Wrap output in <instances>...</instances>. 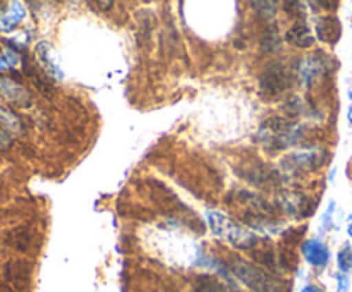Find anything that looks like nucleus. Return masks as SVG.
<instances>
[{
    "mask_svg": "<svg viewBox=\"0 0 352 292\" xmlns=\"http://www.w3.org/2000/svg\"><path fill=\"white\" fill-rule=\"evenodd\" d=\"M261 146L270 153L298 146L305 137V126L292 119L284 117H270L260 126L256 134Z\"/></svg>",
    "mask_w": 352,
    "mask_h": 292,
    "instance_id": "obj_1",
    "label": "nucleus"
},
{
    "mask_svg": "<svg viewBox=\"0 0 352 292\" xmlns=\"http://www.w3.org/2000/svg\"><path fill=\"white\" fill-rule=\"evenodd\" d=\"M229 270L237 280L243 282L253 292H284V282L277 275L243 258L230 260Z\"/></svg>",
    "mask_w": 352,
    "mask_h": 292,
    "instance_id": "obj_2",
    "label": "nucleus"
},
{
    "mask_svg": "<svg viewBox=\"0 0 352 292\" xmlns=\"http://www.w3.org/2000/svg\"><path fill=\"white\" fill-rule=\"evenodd\" d=\"M206 220H208L215 236L222 237L223 240L232 244L237 249H253L258 244V237L251 230H248L246 227L237 223L236 220L229 218L223 213L212 210V212L206 213Z\"/></svg>",
    "mask_w": 352,
    "mask_h": 292,
    "instance_id": "obj_3",
    "label": "nucleus"
},
{
    "mask_svg": "<svg viewBox=\"0 0 352 292\" xmlns=\"http://www.w3.org/2000/svg\"><path fill=\"white\" fill-rule=\"evenodd\" d=\"M292 74L282 62H270L260 72L258 93L263 100H277L292 86Z\"/></svg>",
    "mask_w": 352,
    "mask_h": 292,
    "instance_id": "obj_4",
    "label": "nucleus"
},
{
    "mask_svg": "<svg viewBox=\"0 0 352 292\" xmlns=\"http://www.w3.org/2000/svg\"><path fill=\"white\" fill-rule=\"evenodd\" d=\"M333 67H336V62L330 58V55L323 54V52H316V54L308 55L301 62V65H299V76H301V81L306 86H311L316 79L330 74Z\"/></svg>",
    "mask_w": 352,
    "mask_h": 292,
    "instance_id": "obj_5",
    "label": "nucleus"
},
{
    "mask_svg": "<svg viewBox=\"0 0 352 292\" xmlns=\"http://www.w3.org/2000/svg\"><path fill=\"white\" fill-rule=\"evenodd\" d=\"M327 151L318 150V148H313V150H301L296 151V153L287 155L284 158V167L285 170L291 172H311L316 168L322 167L325 164Z\"/></svg>",
    "mask_w": 352,
    "mask_h": 292,
    "instance_id": "obj_6",
    "label": "nucleus"
},
{
    "mask_svg": "<svg viewBox=\"0 0 352 292\" xmlns=\"http://www.w3.org/2000/svg\"><path fill=\"white\" fill-rule=\"evenodd\" d=\"M34 57L40 67L43 69L45 74L55 81H62L64 79V69H62L60 55H58L57 48L50 43V41H38L34 47Z\"/></svg>",
    "mask_w": 352,
    "mask_h": 292,
    "instance_id": "obj_7",
    "label": "nucleus"
},
{
    "mask_svg": "<svg viewBox=\"0 0 352 292\" xmlns=\"http://www.w3.org/2000/svg\"><path fill=\"white\" fill-rule=\"evenodd\" d=\"M277 206L284 213L294 216V218H305V216L311 215L316 203L306 194H302V192L284 191L282 194H278Z\"/></svg>",
    "mask_w": 352,
    "mask_h": 292,
    "instance_id": "obj_8",
    "label": "nucleus"
},
{
    "mask_svg": "<svg viewBox=\"0 0 352 292\" xmlns=\"http://www.w3.org/2000/svg\"><path fill=\"white\" fill-rule=\"evenodd\" d=\"M0 96L7 103H12L16 106H30L31 102H33L31 93L24 86H21L19 82L12 81L9 78H0Z\"/></svg>",
    "mask_w": 352,
    "mask_h": 292,
    "instance_id": "obj_9",
    "label": "nucleus"
},
{
    "mask_svg": "<svg viewBox=\"0 0 352 292\" xmlns=\"http://www.w3.org/2000/svg\"><path fill=\"white\" fill-rule=\"evenodd\" d=\"M301 251H302V256H305V260L308 261L311 267L323 268L329 265L330 249L327 247L325 243H322V240H318V239L306 240V243L302 244Z\"/></svg>",
    "mask_w": 352,
    "mask_h": 292,
    "instance_id": "obj_10",
    "label": "nucleus"
},
{
    "mask_svg": "<svg viewBox=\"0 0 352 292\" xmlns=\"http://www.w3.org/2000/svg\"><path fill=\"white\" fill-rule=\"evenodd\" d=\"M26 17L24 3L10 2L7 7L0 10V33H10L21 24V21Z\"/></svg>",
    "mask_w": 352,
    "mask_h": 292,
    "instance_id": "obj_11",
    "label": "nucleus"
},
{
    "mask_svg": "<svg viewBox=\"0 0 352 292\" xmlns=\"http://www.w3.org/2000/svg\"><path fill=\"white\" fill-rule=\"evenodd\" d=\"M315 31L318 40L325 41V43L329 45H336L337 41H339L340 34H342V26H340L337 17L323 16L318 17V21H316Z\"/></svg>",
    "mask_w": 352,
    "mask_h": 292,
    "instance_id": "obj_12",
    "label": "nucleus"
},
{
    "mask_svg": "<svg viewBox=\"0 0 352 292\" xmlns=\"http://www.w3.org/2000/svg\"><path fill=\"white\" fill-rule=\"evenodd\" d=\"M285 40L298 48H311L315 45V36L306 21H296L285 33Z\"/></svg>",
    "mask_w": 352,
    "mask_h": 292,
    "instance_id": "obj_13",
    "label": "nucleus"
},
{
    "mask_svg": "<svg viewBox=\"0 0 352 292\" xmlns=\"http://www.w3.org/2000/svg\"><path fill=\"white\" fill-rule=\"evenodd\" d=\"M192 291L195 292H237L227 287L223 282H220L217 277L212 275H198L192 280Z\"/></svg>",
    "mask_w": 352,
    "mask_h": 292,
    "instance_id": "obj_14",
    "label": "nucleus"
},
{
    "mask_svg": "<svg viewBox=\"0 0 352 292\" xmlns=\"http://www.w3.org/2000/svg\"><path fill=\"white\" fill-rule=\"evenodd\" d=\"M0 129L6 131L7 134H21L24 131V126L19 117L12 110L7 109L6 105H2V103H0Z\"/></svg>",
    "mask_w": 352,
    "mask_h": 292,
    "instance_id": "obj_15",
    "label": "nucleus"
},
{
    "mask_svg": "<svg viewBox=\"0 0 352 292\" xmlns=\"http://www.w3.org/2000/svg\"><path fill=\"white\" fill-rule=\"evenodd\" d=\"M260 43L265 54H275V52L280 50L282 40H280V34H278V27L274 26V24L268 26L267 30L263 31V34H261Z\"/></svg>",
    "mask_w": 352,
    "mask_h": 292,
    "instance_id": "obj_16",
    "label": "nucleus"
},
{
    "mask_svg": "<svg viewBox=\"0 0 352 292\" xmlns=\"http://www.w3.org/2000/svg\"><path fill=\"white\" fill-rule=\"evenodd\" d=\"M337 265H339L340 273H351L352 271V246L346 244L337 254Z\"/></svg>",
    "mask_w": 352,
    "mask_h": 292,
    "instance_id": "obj_17",
    "label": "nucleus"
},
{
    "mask_svg": "<svg viewBox=\"0 0 352 292\" xmlns=\"http://www.w3.org/2000/svg\"><path fill=\"white\" fill-rule=\"evenodd\" d=\"M284 110H285V113H287L289 117L301 115V113L305 112V102H302L301 96L292 95V96H289L287 102H285Z\"/></svg>",
    "mask_w": 352,
    "mask_h": 292,
    "instance_id": "obj_18",
    "label": "nucleus"
},
{
    "mask_svg": "<svg viewBox=\"0 0 352 292\" xmlns=\"http://www.w3.org/2000/svg\"><path fill=\"white\" fill-rule=\"evenodd\" d=\"M284 7H285V12L289 14V16H292V17H296V19L298 21H305V19H301V17H305V3H301V2H287V3H284Z\"/></svg>",
    "mask_w": 352,
    "mask_h": 292,
    "instance_id": "obj_19",
    "label": "nucleus"
},
{
    "mask_svg": "<svg viewBox=\"0 0 352 292\" xmlns=\"http://www.w3.org/2000/svg\"><path fill=\"white\" fill-rule=\"evenodd\" d=\"M253 7H260V12L261 16H265L267 19H272V17L275 16V12H277V3L275 2H253L251 3Z\"/></svg>",
    "mask_w": 352,
    "mask_h": 292,
    "instance_id": "obj_20",
    "label": "nucleus"
},
{
    "mask_svg": "<svg viewBox=\"0 0 352 292\" xmlns=\"http://www.w3.org/2000/svg\"><path fill=\"white\" fill-rule=\"evenodd\" d=\"M349 277L346 273L337 275V292H349Z\"/></svg>",
    "mask_w": 352,
    "mask_h": 292,
    "instance_id": "obj_21",
    "label": "nucleus"
},
{
    "mask_svg": "<svg viewBox=\"0 0 352 292\" xmlns=\"http://www.w3.org/2000/svg\"><path fill=\"white\" fill-rule=\"evenodd\" d=\"M3 57H6L7 64H9V65L19 64V55H17L16 52L10 50V48H6V50H3Z\"/></svg>",
    "mask_w": 352,
    "mask_h": 292,
    "instance_id": "obj_22",
    "label": "nucleus"
},
{
    "mask_svg": "<svg viewBox=\"0 0 352 292\" xmlns=\"http://www.w3.org/2000/svg\"><path fill=\"white\" fill-rule=\"evenodd\" d=\"M10 144V134H7L6 131L0 129V148H9Z\"/></svg>",
    "mask_w": 352,
    "mask_h": 292,
    "instance_id": "obj_23",
    "label": "nucleus"
},
{
    "mask_svg": "<svg viewBox=\"0 0 352 292\" xmlns=\"http://www.w3.org/2000/svg\"><path fill=\"white\" fill-rule=\"evenodd\" d=\"M301 292H325V291H323L322 287H318V285L308 284V285H305V287H302Z\"/></svg>",
    "mask_w": 352,
    "mask_h": 292,
    "instance_id": "obj_24",
    "label": "nucleus"
},
{
    "mask_svg": "<svg viewBox=\"0 0 352 292\" xmlns=\"http://www.w3.org/2000/svg\"><path fill=\"white\" fill-rule=\"evenodd\" d=\"M9 69V64H7L6 57H3L2 54H0V71H7Z\"/></svg>",
    "mask_w": 352,
    "mask_h": 292,
    "instance_id": "obj_25",
    "label": "nucleus"
},
{
    "mask_svg": "<svg viewBox=\"0 0 352 292\" xmlns=\"http://www.w3.org/2000/svg\"><path fill=\"white\" fill-rule=\"evenodd\" d=\"M349 100H351V105H349V110H347V119H349V122L352 124V89L349 91Z\"/></svg>",
    "mask_w": 352,
    "mask_h": 292,
    "instance_id": "obj_26",
    "label": "nucleus"
},
{
    "mask_svg": "<svg viewBox=\"0 0 352 292\" xmlns=\"http://www.w3.org/2000/svg\"><path fill=\"white\" fill-rule=\"evenodd\" d=\"M347 232H349V236L352 237V215L349 216V220H347Z\"/></svg>",
    "mask_w": 352,
    "mask_h": 292,
    "instance_id": "obj_27",
    "label": "nucleus"
}]
</instances>
